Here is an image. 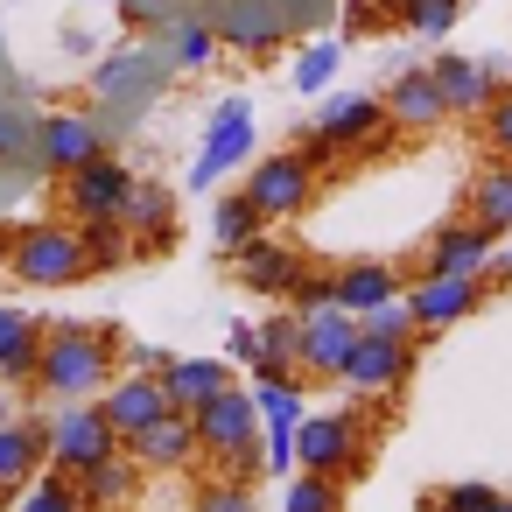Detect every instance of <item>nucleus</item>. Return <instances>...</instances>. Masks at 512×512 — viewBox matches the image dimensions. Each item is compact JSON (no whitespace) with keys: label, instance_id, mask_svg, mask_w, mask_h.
<instances>
[{"label":"nucleus","instance_id":"nucleus-47","mask_svg":"<svg viewBox=\"0 0 512 512\" xmlns=\"http://www.w3.org/2000/svg\"><path fill=\"white\" fill-rule=\"evenodd\" d=\"M491 281H512V253H498V274H484V288H491Z\"/></svg>","mask_w":512,"mask_h":512},{"label":"nucleus","instance_id":"nucleus-13","mask_svg":"<svg viewBox=\"0 0 512 512\" xmlns=\"http://www.w3.org/2000/svg\"><path fill=\"white\" fill-rule=\"evenodd\" d=\"M309 260L288 246V239H246L239 253H232V274H239V288L246 295H267V302H288V288H295V274H302Z\"/></svg>","mask_w":512,"mask_h":512},{"label":"nucleus","instance_id":"nucleus-25","mask_svg":"<svg viewBox=\"0 0 512 512\" xmlns=\"http://www.w3.org/2000/svg\"><path fill=\"white\" fill-rule=\"evenodd\" d=\"M463 197H470V211H463L470 225H484L491 239H505V232H512V162H505V155H498L491 169H477Z\"/></svg>","mask_w":512,"mask_h":512},{"label":"nucleus","instance_id":"nucleus-12","mask_svg":"<svg viewBox=\"0 0 512 512\" xmlns=\"http://www.w3.org/2000/svg\"><path fill=\"white\" fill-rule=\"evenodd\" d=\"M407 372H414V344H393V337H365V330H358V344H351V358H344V386H351V393L386 400V393L407 386Z\"/></svg>","mask_w":512,"mask_h":512},{"label":"nucleus","instance_id":"nucleus-24","mask_svg":"<svg viewBox=\"0 0 512 512\" xmlns=\"http://www.w3.org/2000/svg\"><path fill=\"white\" fill-rule=\"evenodd\" d=\"M393 295H407V274H400V267H386V260H351V267H337V302H344L351 316H365V309H379V302H393Z\"/></svg>","mask_w":512,"mask_h":512},{"label":"nucleus","instance_id":"nucleus-20","mask_svg":"<svg viewBox=\"0 0 512 512\" xmlns=\"http://www.w3.org/2000/svg\"><path fill=\"white\" fill-rule=\"evenodd\" d=\"M43 330L50 323H36L29 309L0 302V386H36V372H43Z\"/></svg>","mask_w":512,"mask_h":512},{"label":"nucleus","instance_id":"nucleus-6","mask_svg":"<svg viewBox=\"0 0 512 512\" xmlns=\"http://www.w3.org/2000/svg\"><path fill=\"white\" fill-rule=\"evenodd\" d=\"M239 190L253 197L260 225H288V218H302V211L316 204V169H309L295 148H281V155H260Z\"/></svg>","mask_w":512,"mask_h":512},{"label":"nucleus","instance_id":"nucleus-26","mask_svg":"<svg viewBox=\"0 0 512 512\" xmlns=\"http://www.w3.org/2000/svg\"><path fill=\"white\" fill-rule=\"evenodd\" d=\"M253 407H260V428L267 435H295L309 400H302V379H253Z\"/></svg>","mask_w":512,"mask_h":512},{"label":"nucleus","instance_id":"nucleus-16","mask_svg":"<svg viewBox=\"0 0 512 512\" xmlns=\"http://www.w3.org/2000/svg\"><path fill=\"white\" fill-rule=\"evenodd\" d=\"M99 407H106L113 435H120V442H134L141 428H155V421L169 414V393H162V379H155V372H120V379L99 393Z\"/></svg>","mask_w":512,"mask_h":512},{"label":"nucleus","instance_id":"nucleus-5","mask_svg":"<svg viewBox=\"0 0 512 512\" xmlns=\"http://www.w3.org/2000/svg\"><path fill=\"white\" fill-rule=\"evenodd\" d=\"M239 162H253V99H246V92L218 99V113H211V127H204V148H197V162H190V190H218Z\"/></svg>","mask_w":512,"mask_h":512},{"label":"nucleus","instance_id":"nucleus-29","mask_svg":"<svg viewBox=\"0 0 512 512\" xmlns=\"http://www.w3.org/2000/svg\"><path fill=\"white\" fill-rule=\"evenodd\" d=\"M211 232H218V246H225V253H239V246H246V239H260L267 225H260L253 197H246V190H232V197H218V211H211Z\"/></svg>","mask_w":512,"mask_h":512},{"label":"nucleus","instance_id":"nucleus-9","mask_svg":"<svg viewBox=\"0 0 512 512\" xmlns=\"http://www.w3.org/2000/svg\"><path fill=\"white\" fill-rule=\"evenodd\" d=\"M92 155H106V134H99V120L92 113H43L36 120V162H43V176H71V169H85Z\"/></svg>","mask_w":512,"mask_h":512},{"label":"nucleus","instance_id":"nucleus-17","mask_svg":"<svg viewBox=\"0 0 512 512\" xmlns=\"http://www.w3.org/2000/svg\"><path fill=\"white\" fill-rule=\"evenodd\" d=\"M127 449H134V463L155 470V477H176V470H190V463L204 456V449H197V421H190L183 407H169V414H162L155 428H141Z\"/></svg>","mask_w":512,"mask_h":512},{"label":"nucleus","instance_id":"nucleus-1","mask_svg":"<svg viewBox=\"0 0 512 512\" xmlns=\"http://www.w3.org/2000/svg\"><path fill=\"white\" fill-rule=\"evenodd\" d=\"M120 379V330L113 323H50L43 330V372L36 386L50 400H99Z\"/></svg>","mask_w":512,"mask_h":512},{"label":"nucleus","instance_id":"nucleus-40","mask_svg":"<svg viewBox=\"0 0 512 512\" xmlns=\"http://www.w3.org/2000/svg\"><path fill=\"white\" fill-rule=\"evenodd\" d=\"M36 155V120H22L15 106H0V162H22Z\"/></svg>","mask_w":512,"mask_h":512},{"label":"nucleus","instance_id":"nucleus-43","mask_svg":"<svg viewBox=\"0 0 512 512\" xmlns=\"http://www.w3.org/2000/svg\"><path fill=\"white\" fill-rule=\"evenodd\" d=\"M232 365L260 372V323H232Z\"/></svg>","mask_w":512,"mask_h":512},{"label":"nucleus","instance_id":"nucleus-30","mask_svg":"<svg viewBox=\"0 0 512 512\" xmlns=\"http://www.w3.org/2000/svg\"><path fill=\"white\" fill-rule=\"evenodd\" d=\"M281 512H344V484H337V477H316V470H302V477H288V491H281Z\"/></svg>","mask_w":512,"mask_h":512},{"label":"nucleus","instance_id":"nucleus-38","mask_svg":"<svg viewBox=\"0 0 512 512\" xmlns=\"http://www.w3.org/2000/svg\"><path fill=\"white\" fill-rule=\"evenodd\" d=\"M211 50H218V29H204V22H176V43H169L176 71H204Z\"/></svg>","mask_w":512,"mask_h":512},{"label":"nucleus","instance_id":"nucleus-33","mask_svg":"<svg viewBox=\"0 0 512 512\" xmlns=\"http://www.w3.org/2000/svg\"><path fill=\"white\" fill-rule=\"evenodd\" d=\"M456 15H463V0H414V8L400 15V29L421 36V43H442V36L456 29Z\"/></svg>","mask_w":512,"mask_h":512},{"label":"nucleus","instance_id":"nucleus-41","mask_svg":"<svg viewBox=\"0 0 512 512\" xmlns=\"http://www.w3.org/2000/svg\"><path fill=\"white\" fill-rule=\"evenodd\" d=\"M484 141H491V148L512 162V92H498V99L484 106Z\"/></svg>","mask_w":512,"mask_h":512},{"label":"nucleus","instance_id":"nucleus-48","mask_svg":"<svg viewBox=\"0 0 512 512\" xmlns=\"http://www.w3.org/2000/svg\"><path fill=\"white\" fill-rule=\"evenodd\" d=\"M0 267H8V232H0Z\"/></svg>","mask_w":512,"mask_h":512},{"label":"nucleus","instance_id":"nucleus-21","mask_svg":"<svg viewBox=\"0 0 512 512\" xmlns=\"http://www.w3.org/2000/svg\"><path fill=\"white\" fill-rule=\"evenodd\" d=\"M120 225L134 232V260H141V253H162V246L176 239V190H169V183H134Z\"/></svg>","mask_w":512,"mask_h":512},{"label":"nucleus","instance_id":"nucleus-14","mask_svg":"<svg viewBox=\"0 0 512 512\" xmlns=\"http://www.w3.org/2000/svg\"><path fill=\"white\" fill-rule=\"evenodd\" d=\"M477 302H484V274H477V281H470V274H421V281H407V309H414L421 337L449 330V323L470 316Z\"/></svg>","mask_w":512,"mask_h":512},{"label":"nucleus","instance_id":"nucleus-19","mask_svg":"<svg viewBox=\"0 0 512 512\" xmlns=\"http://www.w3.org/2000/svg\"><path fill=\"white\" fill-rule=\"evenodd\" d=\"M386 120H393L400 134H435V127L449 120V99H442V85H435L428 71H400V78L386 85Z\"/></svg>","mask_w":512,"mask_h":512},{"label":"nucleus","instance_id":"nucleus-45","mask_svg":"<svg viewBox=\"0 0 512 512\" xmlns=\"http://www.w3.org/2000/svg\"><path fill=\"white\" fill-rule=\"evenodd\" d=\"M127 358H134V372H162L169 365V351H155V344H134Z\"/></svg>","mask_w":512,"mask_h":512},{"label":"nucleus","instance_id":"nucleus-50","mask_svg":"<svg viewBox=\"0 0 512 512\" xmlns=\"http://www.w3.org/2000/svg\"><path fill=\"white\" fill-rule=\"evenodd\" d=\"M393 8H400V15H407V8H414V0H393Z\"/></svg>","mask_w":512,"mask_h":512},{"label":"nucleus","instance_id":"nucleus-31","mask_svg":"<svg viewBox=\"0 0 512 512\" xmlns=\"http://www.w3.org/2000/svg\"><path fill=\"white\" fill-rule=\"evenodd\" d=\"M337 22H344V36H386V29H400V8L393 0H337Z\"/></svg>","mask_w":512,"mask_h":512},{"label":"nucleus","instance_id":"nucleus-11","mask_svg":"<svg viewBox=\"0 0 512 512\" xmlns=\"http://www.w3.org/2000/svg\"><path fill=\"white\" fill-rule=\"evenodd\" d=\"M358 344V316L344 302L302 316V379H344V358Z\"/></svg>","mask_w":512,"mask_h":512},{"label":"nucleus","instance_id":"nucleus-49","mask_svg":"<svg viewBox=\"0 0 512 512\" xmlns=\"http://www.w3.org/2000/svg\"><path fill=\"white\" fill-rule=\"evenodd\" d=\"M491 512H512V498H498V505H491Z\"/></svg>","mask_w":512,"mask_h":512},{"label":"nucleus","instance_id":"nucleus-42","mask_svg":"<svg viewBox=\"0 0 512 512\" xmlns=\"http://www.w3.org/2000/svg\"><path fill=\"white\" fill-rule=\"evenodd\" d=\"M295 155H302V162H309V169H316V176H330V169H337V162H344V148H337V141H323V134H316V127H309V134H302V141H295Z\"/></svg>","mask_w":512,"mask_h":512},{"label":"nucleus","instance_id":"nucleus-3","mask_svg":"<svg viewBox=\"0 0 512 512\" xmlns=\"http://www.w3.org/2000/svg\"><path fill=\"white\" fill-rule=\"evenodd\" d=\"M8 274L22 288H78L92 274L85 260V232L64 225V218H36L22 232H8Z\"/></svg>","mask_w":512,"mask_h":512},{"label":"nucleus","instance_id":"nucleus-23","mask_svg":"<svg viewBox=\"0 0 512 512\" xmlns=\"http://www.w3.org/2000/svg\"><path fill=\"white\" fill-rule=\"evenodd\" d=\"M428 78L442 85V99H449V113H484L505 85L484 71V64H470V57H435L428 64Z\"/></svg>","mask_w":512,"mask_h":512},{"label":"nucleus","instance_id":"nucleus-37","mask_svg":"<svg viewBox=\"0 0 512 512\" xmlns=\"http://www.w3.org/2000/svg\"><path fill=\"white\" fill-rule=\"evenodd\" d=\"M190 512H260L253 484H232V477H204L197 484V505Z\"/></svg>","mask_w":512,"mask_h":512},{"label":"nucleus","instance_id":"nucleus-32","mask_svg":"<svg viewBox=\"0 0 512 512\" xmlns=\"http://www.w3.org/2000/svg\"><path fill=\"white\" fill-rule=\"evenodd\" d=\"M358 330H365V337H393V344H414V337H421V323H414L407 295H393V302L365 309V316H358Z\"/></svg>","mask_w":512,"mask_h":512},{"label":"nucleus","instance_id":"nucleus-10","mask_svg":"<svg viewBox=\"0 0 512 512\" xmlns=\"http://www.w3.org/2000/svg\"><path fill=\"white\" fill-rule=\"evenodd\" d=\"M491 267V232L484 225H470V218H449L414 260H407V281H421V274H484Z\"/></svg>","mask_w":512,"mask_h":512},{"label":"nucleus","instance_id":"nucleus-39","mask_svg":"<svg viewBox=\"0 0 512 512\" xmlns=\"http://www.w3.org/2000/svg\"><path fill=\"white\" fill-rule=\"evenodd\" d=\"M274 8H281V29L288 36H309V29L337 22V0H274Z\"/></svg>","mask_w":512,"mask_h":512},{"label":"nucleus","instance_id":"nucleus-15","mask_svg":"<svg viewBox=\"0 0 512 512\" xmlns=\"http://www.w3.org/2000/svg\"><path fill=\"white\" fill-rule=\"evenodd\" d=\"M43 470H50V414L8 421V428H0V498H8V491H29Z\"/></svg>","mask_w":512,"mask_h":512},{"label":"nucleus","instance_id":"nucleus-27","mask_svg":"<svg viewBox=\"0 0 512 512\" xmlns=\"http://www.w3.org/2000/svg\"><path fill=\"white\" fill-rule=\"evenodd\" d=\"M337 64H344V36H316V43H302V57L288 64V92H302V99L330 92Z\"/></svg>","mask_w":512,"mask_h":512},{"label":"nucleus","instance_id":"nucleus-18","mask_svg":"<svg viewBox=\"0 0 512 512\" xmlns=\"http://www.w3.org/2000/svg\"><path fill=\"white\" fill-rule=\"evenodd\" d=\"M71 484H78V498H85L92 512H120V505H134V498H141L148 470H141V463H134V449L120 442L113 456H99V463H92V470H78Z\"/></svg>","mask_w":512,"mask_h":512},{"label":"nucleus","instance_id":"nucleus-35","mask_svg":"<svg viewBox=\"0 0 512 512\" xmlns=\"http://www.w3.org/2000/svg\"><path fill=\"white\" fill-rule=\"evenodd\" d=\"M22 512H92V505L78 498V484H71L64 470H50V477H36V484L22 491Z\"/></svg>","mask_w":512,"mask_h":512},{"label":"nucleus","instance_id":"nucleus-44","mask_svg":"<svg viewBox=\"0 0 512 512\" xmlns=\"http://www.w3.org/2000/svg\"><path fill=\"white\" fill-rule=\"evenodd\" d=\"M127 78H134V57H106V64H99V78H92V85H99V92H106V99H120V85H127Z\"/></svg>","mask_w":512,"mask_h":512},{"label":"nucleus","instance_id":"nucleus-36","mask_svg":"<svg viewBox=\"0 0 512 512\" xmlns=\"http://www.w3.org/2000/svg\"><path fill=\"white\" fill-rule=\"evenodd\" d=\"M330 302H337V267H302L295 288H288V309L309 316V309H330Z\"/></svg>","mask_w":512,"mask_h":512},{"label":"nucleus","instance_id":"nucleus-28","mask_svg":"<svg viewBox=\"0 0 512 512\" xmlns=\"http://www.w3.org/2000/svg\"><path fill=\"white\" fill-rule=\"evenodd\" d=\"M78 232H85V260H92V274H113V267L134 260V232H127L120 218H92V225H78Z\"/></svg>","mask_w":512,"mask_h":512},{"label":"nucleus","instance_id":"nucleus-22","mask_svg":"<svg viewBox=\"0 0 512 512\" xmlns=\"http://www.w3.org/2000/svg\"><path fill=\"white\" fill-rule=\"evenodd\" d=\"M155 379H162L169 407L197 414V407H204L211 393H225V386H232V365H225V358H169V365H162Z\"/></svg>","mask_w":512,"mask_h":512},{"label":"nucleus","instance_id":"nucleus-7","mask_svg":"<svg viewBox=\"0 0 512 512\" xmlns=\"http://www.w3.org/2000/svg\"><path fill=\"white\" fill-rule=\"evenodd\" d=\"M113 449H120V435H113L99 400H64V414H50V470L78 477V470H92Z\"/></svg>","mask_w":512,"mask_h":512},{"label":"nucleus","instance_id":"nucleus-4","mask_svg":"<svg viewBox=\"0 0 512 512\" xmlns=\"http://www.w3.org/2000/svg\"><path fill=\"white\" fill-rule=\"evenodd\" d=\"M316 134L337 141V148H351V155H365V162L393 155V141H400V127L386 120V99H372V92H337V99H323Z\"/></svg>","mask_w":512,"mask_h":512},{"label":"nucleus","instance_id":"nucleus-2","mask_svg":"<svg viewBox=\"0 0 512 512\" xmlns=\"http://www.w3.org/2000/svg\"><path fill=\"white\" fill-rule=\"evenodd\" d=\"M372 442H379V407H330V414H302V428H295V463H302V470H316V477L351 484V477L372 463Z\"/></svg>","mask_w":512,"mask_h":512},{"label":"nucleus","instance_id":"nucleus-8","mask_svg":"<svg viewBox=\"0 0 512 512\" xmlns=\"http://www.w3.org/2000/svg\"><path fill=\"white\" fill-rule=\"evenodd\" d=\"M134 169L106 148V155H92L85 169H71L64 176V211H71V225H92V218H120L127 211V197H134Z\"/></svg>","mask_w":512,"mask_h":512},{"label":"nucleus","instance_id":"nucleus-46","mask_svg":"<svg viewBox=\"0 0 512 512\" xmlns=\"http://www.w3.org/2000/svg\"><path fill=\"white\" fill-rule=\"evenodd\" d=\"M8 421H22V407H15V393H8V386H0V428H8Z\"/></svg>","mask_w":512,"mask_h":512},{"label":"nucleus","instance_id":"nucleus-34","mask_svg":"<svg viewBox=\"0 0 512 512\" xmlns=\"http://www.w3.org/2000/svg\"><path fill=\"white\" fill-rule=\"evenodd\" d=\"M491 505H498V491L477 484V477H456V484H442V491L421 498V512H491Z\"/></svg>","mask_w":512,"mask_h":512}]
</instances>
